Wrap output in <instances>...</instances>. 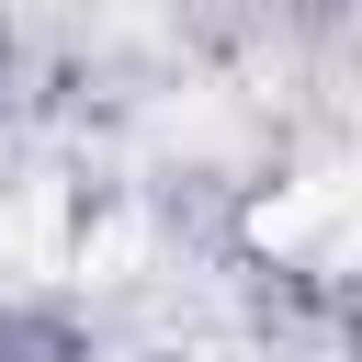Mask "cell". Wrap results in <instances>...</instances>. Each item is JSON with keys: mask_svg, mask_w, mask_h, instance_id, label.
I'll return each instance as SVG.
<instances>
[{"mask_svg": "<svg viewBox=\"0 0 362 362\" xmlns=\"http://www.w3.org/2000/svg\"><path fill=\"white\" fill-rule=\"evenodd\" d=\"M0 362H102V317L79 294H0Z\"/></svg>", "mask_w": 362, "mask_h": 362, "instance_id": "cell-1", "label": "cell"}, {"mask_svg": "<svg viewBox=\"0 0 362 362\" xmlns=\"http://www.w3.org/2000/svg\"><path fill=\"white\" fill-rule=\"evenodd\" d=\"M11 90H23V34H11V11H0V113H11Z\"/></svg>", "mask_w": 362, "mask_h": 362, "instance_id": "cell-2", "label": "cell"}]
</instances>
